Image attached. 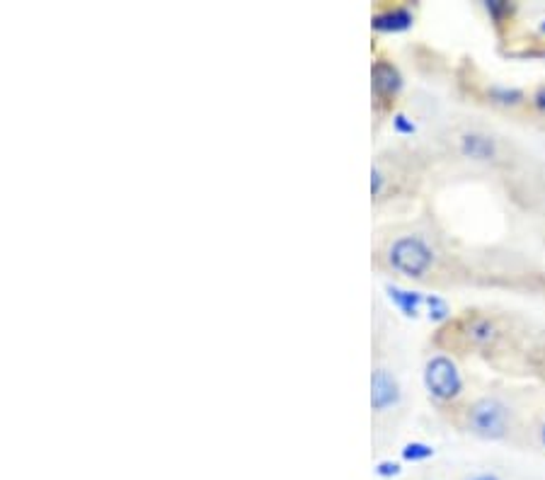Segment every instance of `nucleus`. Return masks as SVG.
I'll use <instances>...</instances> for the list:
<instances>
[{"label": "nucleus", "instance_id": "f257e3e1", "mask_svg": "<svg viewBox=\"0 0 545 480\" xmlns=\"http://www.w3.org/2000/svg\"><path fill=\"white\" fill-rule=\"evenodd\" d=\"M388 265L403 277H424L434 265V250L420 236H403L393 240L388 250Z\"/></svg>", "mask_w": 545, "mask_h": 480}, {"label": "nucleus", "instance_id": "f03ea898", "mask_svg": "<svg viewBox=\"0 0 545 480\" xmlns=\"http://www.w3.org/2000/svg\"><path fill=\"white\" fill-rule=\"evenodd\" d=\"M512 425V413L507 403H502L499 398H480L470 405L468 410V430L475 437L482 439H502L507 437Z\"/></svg>", "mask_w": 545, "mask_h": 480}, {"label": "nucleus", "instance_id": "7ed1b4c3", "mask_svg": "<svg viewBox=\"0 0 545 480\" xmlns=\"http://www.w3.org/2000/svg\"><path fill=\"white\" fill-rule=\"evenodd\" d=\"M424 386H427L429 396L449 403L453 398L461 396L463 391V376L456 362L446 354H436L424 366Z\"/></svg>", "mask_w": 545, "mask_h": 480}, {"label": "nucleus", "instance_id": "20e7f679", "mask_svg": "<svg viewBox=\"0 0 545 480\" xmlns=\"http://www.w3.org/2000/svg\"><path fill=\"white\" fill-rule=\"evenodd\" d=\"M400 400V386L395 376H390L386 369L373 371V379H371V405L373 410L383 413L388 408H393Z\"/></svg>", "mask_w": 545, "mask_h": 480}, {"label": "nucleus", "instance_id": "39448f33", "mask_svg": "<svg viewBox=\"0 0 545 480\" xmlns=\"http://www.w3.org/2000/svg\"><path fill=\"white\" fill-rule=\"evenodd\" d=\"M463 337L468 340L470 345L475 347H492L499 340V328L495 323L485 316H473V318H465L461 328Z\"/></svg>", "mask_w": 545, "mask_h": 480}, {"label": "nucleus", "instance_id": "423d86ee", "mask_svg": "<svg viewBox=\"0 0 545 480\" xmlns=\"http://www.w3.org/2000/svg\"><path fill=\"white\" fill-rule=\"evenodd\" d=\"M403 85V78L398 73V68L388 61H378L373 66V93H376L378 100H388L393 97Z\"/></svg>", "mask_w": 545, "mask_h": 480}, {"label": "nucleus", "instance_id": "0eeeda50", "mask_svg": "<svg viewBox=\"0 0 545 480\" xmlns=\"http://www.w3.org/2000/svg\"><path fill=\"white\" fill-rule=\"evenodd\" d=\"M461 153L473 160H492L497 156V146L490 136L465 134L461 139Z\"/></svg>", "mask_w": 545, "mask_h": 480}, {"label": "nucleus", "instance_id": "6e6552de", "mask_svg": "<svg viewBox=\"0 0 545 480\" xmlns=\"http://www.w3.org/2000/svg\"><path fill=\"white\" fill-rule=\"evenodd\" d=\"M412 25V13L407 8H390L373 17V27L381 32H403Z\"/></svg>", "mask_w": 545, "mask_h": 480}, {"label": "nucleus", "instance_id": "1a4fd4ad", "mask_svg": "<svg viewBox=\"0 0 545 480\" xmlns=\"http://www.w3.org/2000/svg\"><path fill=\"white\" fill-rule=\"evenodd\" d=\"M388 296L405 316L415 318L420 313L422 304H427V296H422L420 291H407V289H398V287H388Z\"/></svg>", "mask_w": 545, "mask_h": 480}, {"label": "nucleus", "instance_id": "9d476101", "mask_svg": "<svg viewBox=\"0 0 545 480\" xmlns=\"http://www.w3.org/2000/svg\"><path fill=\"white\" fill-rule=\"evenodd\" d=\"M490 97L499 105H519L524 100V93L516 90V88H504V85H495L490 88Z\"/></svg>", "mask_w": 545, "mask_h": 480}, {"label": "nucleus", "instance_id": "9b49d317", "mask_svg": "<svg viewBox=\"0 0 545 480\" xmlns=\"http://www.w3.org/2000/svg\"><path fill=\"white\" fill-rule=\"evenodd\" d=\"M427 308H429V318L434 320V323H441V320H446L451 316L449 304H446L444 299H439V296H427Z\"/></svg>", "mask_w": 545, "mask_h": 480}, {"label": "nucleus", "instance_id": "f8f14e48", "mask_svg": "<svg viewBox=\"0 0 545 480\" xmlns=\"http://www.w3.org/2000/svg\"><path fill=\"white\" fill-rule=\"evenodd\" d=\"M403 456L407 461H424L429 456H434V449L427 447V444H407L403 449Z\"/></svg>", "mask_w": 545, "mask_h": 480}, {"label": "nucleus", "instance_id": "ddd939ff", "mask_svg": "<svg viewBox=\"0 0 545 480\" xmlns=\"http://www.w3.org/2000/svg\"><path fill=\"white\" fill-rule=\"evenodd\" d=\"M378 476H398L400 473V466L398 464H390V461H383V464L376 468Z\"/></svg>", "mask_w": 545, "mask_h": 480}, {"label": "nucleus", "instance_id": "4468645a", "mask_svg": "<svg viewBox=\"0 0 545 480\" xmlns=\"http://www.w3.org/2000/svg\"><path fill=\"white\" fill-rule=\"evenodd\" d=\"M395 129L403 131V134H412V131H415V124H410L407 117H403V114H398V117H395Z\"/></svg>", "mask_w": 545, "mask_h": 480}, {"label": "nucleus", "instance_id": "2eb2a0df", "mask_svg": "<svg viewBox=\"0 0 545 480\" xmlns=\"http://www.w3.org/2000/svg\"><path fill=\"white\" fill-rule=\"evenodd\" d=\"M381 187H383V175H381V170L373 168V180H371V192H373V197L381 194Z\"/></svg>", "mask_w": 545, "mask_h": 480}, {"label": "nucleus", "instance_id": "dca6fc26", "mask_svg": "<svg viewBox=\"0 0 545 480\" xmlns=\"http://www.w3.org/2000/svg\"><path fill=\"white\" fill-rule=\"evenodd\" d=\"M533 102H536L538 110L545 112V85H543V88H538V93L533 95Z\"/></svg>", "mask_w": 545, "mask_h": 480}, {"label": "nucleus", "instance_id": "f3484780", "mask_svg": "<svg viewBox=\"0 0 545 480\" xmlns=\"http://www.w3.org/2000/svg\"><path fill=\"white\" fill-rule=\"evenodd\" d=\"M468 480H499V478H497L495 473H478V476H473V478Z\"/></svg>", "mask_w": 545, "mask_h": 480}, {"label": "nucleus", "instance_id": "a211bd4d", "mask_svg": "<svg viewBox=\"0 0 545 480\" xmlns=\"http://www.w3.org/2000/svg\"><path fill=\"white\" fill-rule=\"evenodd\" d=\"M541 442H543V447H545V425H543V430H541Z\"/></svg>", "mask_w": 545, "mask_h": 480}, {"label": "nucleus", "instance_id": "6ab92c4d", "mask_svg": "<svg viewBox=\"0 0 545 480\" xmlns=\"http://www.w3.org/2000/svg\"><path fill=\"white\" fill-rule=\"evenodd\" d=\"M541 32H543V34H545V22H543V25H541Z\"/></svg>", "mask_w": 545, "mask_h": 480}]
</instances>
